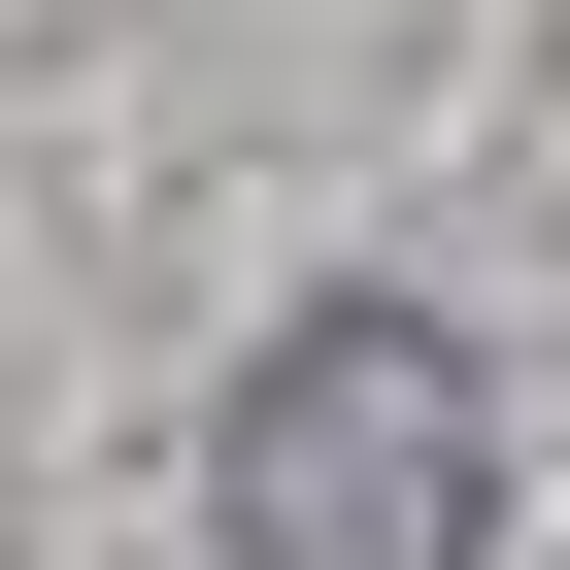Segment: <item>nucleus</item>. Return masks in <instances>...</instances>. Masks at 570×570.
<instances>
[{"mask_svg": "<svg viewBox=\"0 0 570 570\" xmlns=\"http://www.w3.org/2000/svg\"><path fill=\"white\" fill-rule=\"evenodd\" d=\"M202 503H235V570H470L503 537V403H470L436 303H303V336L235 370Z\"/></svg>", "mask_w": 570, "mask_h": 570, "instance_id": "f257e3e1", "label": "nucleus"}]
</instances>
